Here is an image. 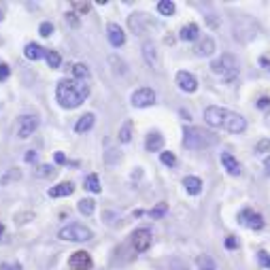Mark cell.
Returning <instances> with one entry per match:
<instances>
[{
    "instance_id": "ba28073f",
    "label": "cell",
    "mask_w": 270,
    "mask_h": 270,
    "mask_svg": "<svg viewBox=\"0 0 270 270\" xmlns=\"http://www.w3.org/2000/svg\"><path fill=\"white\" fill-rule=\"evenodd\" d=\"M239 224L245 225V228H249V230H262L264 228V217L260 213H255V210H251V209H242L240 215H239Z\"/></svg>"
},
{
    "instance_id": "7c38bea8",
    "label": "cell",
    "mask_w": 270,
    "mask_h": 270,
    "mask_svg": "<svg viewBox=\"0 0 270 270\" xmlns=\"http://www.w3.org/2000/svg\"><path fill=\"white\" fill-rule=\"evenodd\" d=\"M225 130L232 132V134H240V132H245V128H247V120L242 115H239V113H232L228 111V117H225Z\"/></svg>"
},
{
    "instance_id": "9a60e30c",
    "label": "cell",
    "mask_w": 270,
    "mask_h": 270,
    "mask_svg": "<svg viewBox=\"0 0 270 270\" xmlns=\"http://www.w3.org/2000/svg\"><path fill=\"white\" fill-rule=\"evenodd\" d=\"M145 149L147 151H151V153H153V151H162L164 149V136H162L160 132H149L147 134V138H145Z\"/></svg>"
},
{
    "instance_id": "603a6c76",
    "label": "cell",
    "mask_w": 270,
    "mask_h": 270,
    "mask_svg": "<svg viewBox=\"0 0 270 270\" xmlns=\"http://www.w3.org/2000/svg\"><path fill=\"white\" fill-rule=\"evenodd\" d=\"M73 77L77 81H88L90 79V68L81 62H75L73 64Z\"/></svg>"
},
{
    "instance_id": "d4e9b609",
    "label": "cell",
    "mask_w": 270,
    "mask_h": 270,
    "mask_svg": "<svg viewBox=\"0 0 270 270\" xmlns=\"http://www.w3.org/2000/svg\"><path fill=\"white\" fill-rule=\"evenodd\" d=\"M24 53H26V58H28V60H39V58L43 56V49H41V45H36V43H28V45H26V49H24Z\"/></svg>"
},
{
    "instance_id": "8992f818",
    "label": "cell",
    "mask_w": 270,
    "mask_h": 270,
    "mask_svg": "<svg viewBox=\"0 0 270 270\" xmlns=\"http://www.w3.org/2000/svg\"><path fill=\"white\" fill-rule=\"evenodd\" d=\"M225 117H228V109H221V106H215V105L204 109V121H207L210 128H224Z\"/></svg>"
},
{
    "instance_id": "f35d334b",
    "label": "cell",
    "mask_w": 270,
    "mask_h": 270,
    "mask_svg": "<svg viewBox=\"0 0 270 270\" xmlns=\"http://www.w3.org/2000/svg\"><path fill=\"white\" fill-rule=\"evenodd\" d=\"M11 75V68L7 66V64H0V81H7Z\"/></svg>"
},
{
    "instance_id": "4fadbf2b",
    "label": "cell",
    "mask_w": 270,
    "mask_h": 270,
    "mask_svg": "<svg viewBox=\"0 0 270 270\" xmlns=\"http://www.w3.org/2000/svg\"><path fill=\"white\" fill-rule=\"evenodd\" d=\"M106 36H109V43L113 47H121L123 43H126V34H123V30L117 24H113V21L106 26Z\"/></svg>"
},
{
    "instance_id": "5bb4252c",
    "label": "cell",
    "mask_w": 270,
    "mask_h": 270,
    "mask_svg": "<svg viewBox=\"0 0 270 270\" xmlns=\"http://www.w3.org/2000/svg\"><path fill=\"white\" fill-rule=\"evenodd\" d=\"M143 58H145V62H147L149 66H153V68H158V66H160V53H158V47H155L151 41H147V43L143 45Z\"/></svg>"
},
{
    "instance_id": "7bdbcfd3",
    "label": "cell",
    "mask_w": 270,
    "mask_h": 270,
    "mask_svg": "<svg viewBox=\"0 0 270 270\" xmlns=\"http://www.w3.org/2000/svg\"><path fill=\"white\" fill-rule=\"evenodd\" d=\"M53 160H56V164H66V155L60 153V151H58V153L53 155Z\"/></svg>"
},
{
    "instance_id": "7dc6e473",
    "label": "cell",
    "mask_w": 270,
    "mask_h": 270,
    "mask_svg": "<svg viewBox=\"0 0 270 270\" xmlns=\"http://www.w3.org/2000/svg\"><path fill=\"white\" fill-rule=\"evenodd\" d=\"M4 19V13H2V11H0V21H2Z\"/></svg>"
},
{
    "instance_id": "ee69618b",
    "label": "cell",
    "mask_w": 270,
    "mask_h": 270,
    "mask_svg": "<svg viewBox=\"0 0 270 270\" xmlns=\"http://www.w3.org/2000/svg\"><path fill=\"white\" fill-rule=\"evenodd\" d=\"M0 270H21V268H19V264H2Z\"/></svg>"
},
{
    "instance_id": "e575fe53",
    "label": "cell",
    "mask_w": 270,
    "mask_h": 270,
    "mask_svg": "<svg viewBox=\"0 0 270 270\" xmlns=\"http://www.w3.org/2000/svg\"><path fill=\"white\" fill-rule=\"evenodd\" d=\"M70 7H73V9H77V11H79V15H85V13H90L91 4H90V2H73Z\"/></svg>"
},
{
    "instance_id": "b9f144b4",
    "label": "cell",
    "mask_w": 270,
    "mask_h": 270,
    "mask_svg": "<svg viewBox=\"0 0 270 270\" xmlns=\"http://www.w3.org/2000/svg\"><path fill=\"white\" fill-rule=\"evenodd\" d=\"M66 17H68V21H70V26H73V28H77L79 21H77V17H75V11H68Z\"/></svg>"
},
{
    "instance_id": "484cf974",
    "label": "cell",
    "mask_w": 270,
    "mask_h": 270,
    "mask_svg": "<svg viewBox=\"0 0 270 270\" xmlns=\"http://www.w3.org/2000/svg\"><path fill=\"white\" fill-rule=\"evenodd\" d=\"M85 187L91 192V194H100V179H98V175H88V179H85Z\"/></svg>"
},
{
    "instance_id": "4316f807",
    "label": "cell",
    "mask_w": 270,
    "mask_h": 270,
    "mask_svg": "<svg viewBox=\"0 0 270 270\" xmlns=\"http://www.w3.org/2000/svg\"><path fill=\"white\" fill-rule=\"evenodd\" d=\"M158 11L162 15H166V17H170V15H175V2H172V0H160Z\"/></svg>"
},
{
    "instance_id": "74e56055",
    "label": "cell",
    "mask_w": 270,
    "mask_h": 270,
    "mask_svg": "<svg viewBox=\"0 0 270 270\" xmlns=\"http://www.w3.org/2000/svg\"><path fill=\"white\" fill-rule=\"evenodd\" d=\"M257 109H262V111L270 109V98H268V96H262V98L257 100Z\"/></svg>"
},
{
    "instance_id": "60d3db41",
    "label": "cell",
    "mask_w": 270,
    "mask_h": 270,
    "mask_svg": "<svg viewBox=\"0 0 270 270\" xmlns=\"http://www.w3.org/2000/svg\"><path fill=\"white\" fill-rule=\"evenodd\" d=\"M24 160L28 162V164H30V162H36V160H39V153H36V151H28V153L24 155Z\"/></svg>"
},
{
    "instance_id": "8fae6325",
    "label": "cell",
    "mask_w": 270,
    "mask_h": 270,
    "mask_svg": "<svg viewBox=\"0 0 270 270\" xmlns=\"http://www.w3.org/2000/svg\"><path fill=\"white\" fill-rule=\"evenodd\" d=\"M68 266L75 268V270H91L94 262H91L88 251H75L73 255H70V260H68Z\"/></svg>"
},
{
    "instance_id": "bcb514c9",
    "label": "cell",
    "mask_w": 270,
    "mask_h": 270,
    "mask_svg": "<svg viewBox=\"0 0 270 270\" xmlns=\"http://www.w3.org/2000/svg\"><path fill=\"white\" fill-rule=\"evenodd\" d=\"M2 234H4V225L0 224V236H2Z\"/></svg>"
},
{
    "instance_id": "c3c4849f",
    "label": "cell",
    "mask_w": 270,
    "mask_h": 270,
    "mask_svg": "<svg viewBox=\"0 0 270 270\" xmlns=\"http://www.w3.org/2000/svg\"><path fill=\"white\" fill-rule=\"evenodd\" d=\"M200 270H215V268H200Z\"/></svg>"
},
{
    "instance_id": "e0dca14e",
    "label": "cell",
    "mask_w": 270,
    "mask_h": 270,
    "mask_svg": "<svg viewBox=\"0 0 270 270\" xmlns=\"http://www.w3.org/2000/svg\"><path fill=\"white\" fill-rule=\"evenodd\" d=\"M94 123H96V115H94V113H85V115L81 117L77 123H75V132H77V134L88 132V130L94 128Z\"/></svg>"
},
{
    "instance_id": "6da1fadb",
    "label": "cell",
    "mask_w": 270,
    "mask_h": 270,
    "mask_svg": "<svg viewBox=\"0 0 270 270\" xmlns=\"http://www.w3.org/2000/svg\"><path fill=\"white\" fill-rule=\"evenodd\" d=\"M90 96V88L83 81H60L56 88L58 105L64 109H77Z\"/></svg>"
},
{
    "instance_id": "d590c367",
    "label": "cell",
    "mask_w": 270,
    "mask_h": 270,
    "mask_svg": "<svg viewBox=\"0 0 270 270\" xmlns=\"http://www.w3.org/2000/svg\"><path fill=\"white\" fill-rule=\"evenodd\" d=\"M255 151L257 153H268L270 151V138H262L260 143L255 145Z\"/></svg>"
},
{
    "instance_id": "ac0fdd59",
    "label": "cell",
    "mask_w": 270,
    "mask_h": 270,
    "mask_svg": "<svg viewBox=\"0 0 270 270\" xmlns=\"http://www.w3.org/2000/svg\"><path fill=\"white\" fill-rule=\"evenodd\" d=\"M183 185H185V190L190 196H198V194L202 192V179H198V177H194V175L185 177V179H183Z\"/></svg>"
},
{
    "instance_id": "277c9868",
    "label": "cell",
    "mask_w": 270,
    "mask_h": 270,
    "mask_svg": "<svg viewBox=\"0 0 270 270\" xmlns=\"http://www.w3.org/2000/svg\"><path fill=\"white\" fill-rule=\"evenodd\" d=\"M39 128V117L36 115H19L17 121H15V134L19 138H28L36 132Z\"/></svg>"
},
{
    "instance_id": "52a82bcc",
    "label": "cell",
    "mask_w": 270,
    "mask_h": 270,
    "mask_svg": "<svg viewBox=\"0 0 270 270\" xmlns=\"http://www.w3.org/2000/svg\"><path fill=\"white\" fill-rule=\"evenodd\" d=\"M130 102L134 109H147L155 102V91L151 88H140L130 96Z\"/></svg>"
},
{
    "instance_id": "9c48e42d",
    "label": "cell",
    "mask_w": 270,
    "mask_h": 270,
    "mask_svg": "<svg viewBox=\"0 0 270 270\" xmlns=\"http://www.w3.org/2000/svg\"><path fill=\"white\" fill-rule=\"evenodd\" d=\"M151 240H153V236H151V230H147V228H138L132 234V245H134V249H136L138 253L147 251L151 247Z\"/></svg>"
},
{
    "instance_id": "30bf717a",
    "label": "cell",
    "mask_w": 270,
    "mask_h": 270,
    "mask_svg": "<svg viewBox=\"0 0 270 270\" xmlns=\"http://www.w3.org/2000/svg\"><path fill=\"white\" fill-rule=\"evenodd\" d=\"M175 81H177V85H179V90H183L185 94H192V91L198 90L196 77H194L192 73H187V70H179V73H177V77H175Z\"/></svg>"
},
{
    "instance_id": "7a4b0ae2",
    "label": "cell",
    "mask_w": 270,
    "mask_h": 270,
    "mask_svg": "<svg viewBox=\"0 0 270 270\" xmlns=\"http://www.w3.org/2000/svg\"><path fill=\"white\" fill-rule=\"evenodd\" d=\"M210 70L215 75H219L224 81H234L239 77V62H236V58L232 53H224L217 60L210 62Z\"/></svg>"
},
{
    "instance_id": "836d02e7",
    "label": "cell",
    "mask_w": 270,
    "mask_h": 270,
    "mask_svg": "<svg viewBox=\"0 0 270 270\" xmlns=\"http://www.w3.org/2000/svg\"><path fill=\"white\" fill-rule=\"evenodd\" d=\"M39 34L45 36V39H47V36H51L53 34V24H49V21H43V24L39 26Z\"/></svg>"
},
{
    "instance_id": "44dd1931",
    "label": "cell",
    "mask_w": 270,
    "mask_h": 270,
    "mask_svg": "<svg viewBox=\"0 0 270 270\" xmlns=\"http://www.w3.org/2000/svg\"><path fill=\"white\" fill-rule=\"evenodd\" d=\"M198 34H200V28H198V24H187V26H183V28H181L179 39L181 41H196Z\"/></svg>"
},
{
    "instance_id": "3957f363",
    "label": "cell",
    "mask_w": 270,
    "mask_h": 270,
    "mask_svg": "<svg viewBox=\"0 0 270 270\" xmlns=\"http://www.w3.org/2000/svg\"><path fill=\"white\" fill-rule=\"evenodd\" d=\"M94 236V232L90 228H85L83 224H68L58 232V239L60 240H68V242H85Z\"/></svg>"
},
{
    "instance_id": "f6af8a7d",
    "label": "cell",
    "mask_w": 270,
    "mask_h": 270,
    "mask_svg": "<svg viewBox=\"0 0 270 270\" xmlns=\"http://www.w3.org/2000/svg\"><path fill=\"white\" fill-rule=\"evenodd\" d=\"M264 170H266L268 175H270V155H268L266 160H264Z\"/></svg>"
},
{
    "instance_id": "1f68e13d",
    "label": "cell",
    "mask_w": 270,
    "mask_h": 270,
    "mask_svg": "<svg viewBox=\"0 0 270 270\" xmlns=\"http://www.w3.org/2000/svg\"><path fill=\"white\" fill-rule=\"evenodd\" d=\"M34 172H36V177H53L56 175V168L49 166V164H39Z\"/></svg>"
},
{
    "instance_id": "2e32d148",
    "label": "cell",
    "mask_w": 270,
    "mask_h": 270,
    "mask_svg": "<svg viewBox=\"0 0 270 270\" xmlns=\"http://www.w3.org/2000/svg\"><path fill=\"white\" fill-rule=\"evenodd\" d=\"M221 164H224V168H225L228 175H232V177H239L240 175V164L236 162L234 155L224 153V155H221Z\"/></svg>"
},
{
    "instance_id": "d6986e66",
    "label": "cell",
    "mask_w": 270,
    "mask_h": 270,
    "mask_svg": "<svg viewBox=\"0 0 270 270\" xmlns=\"http://www.w3.org/2000/svg\"><path fill=\"white\" fill-rule=\"evenodd\" d=\"M145 19H147V15H143V13L130 15L128 26H130V30L134 32V34H143V32H145Z\"/></svg>"
},
{
    "instance_id": "4dcf8cb0",
    "label": "cell",
    "mask_w": 270,
    "mask_h": 270,
    "mask_svg": "<svg viewBox=\"0 0 270 270\" xmlns=\"http://www.w3.org/2000/svg\"><path fill=\"white\" fill-rule=\"evenodd\" d=\"M130 138H132V121H126L120 130V140L121 143H130Z\"/></svg>"
},
{
    "instance_id": "7402d4cb",
    "label": "cell",
    "mask_w": 270,
    "mask_h": 270,
    "mask_svg": "<svg viewBox=\"0 0 270 270\" xmlns=\"http://www.w3.org/2000/svg\"><path fill=\"white\" fill-rule=\"evenodd\" d=\"M213 51H215V41L210 39V36H204V39L198 43V47H196L198 56H210Z\"/></svg>"
},
{
    "instance_id": "d6a6232c",
    "label": "cell",
    "mask_w": 270,
    "mask_h": 270,
    "mask_svg": "<svg viewBox=\"0 0 270 270\" xmlns=\"http://www.w3.org/2000/svg\"><path fill=\"white\" fill-rule=\"evenodd\" d=\"M160 160H162V164H166V166H175V164H177L175 153H170V151H162Z\"/></svg>"
},
{
    "instance_id": "8d00e7d4",
    "label": "cell",
    "mask_w": 270,
    "mask_h": 270,
    "mask_svg": "<svg viewBox=\"0 0 270 270\" xmlns=\"http://www.w3.org/2000/svg\"><path fill=\"white\" fill-rule=\"evenodd\" d=\"M257 260H260V264H262L264 268H270V255H268L266 251H260V253H257Z\"/></svg>"
},
{
    "instance_id": "f1b7e54d",
    "label": "cell",
    "mask_w": 270,
    "mask_h": 270,
    "mask_svg": "<svg viewBox=\"0 0 270 270\" xmlns=\"http://www.w3.org/2000/svg\"><path fill=\"white\" fill-rule=\"evenodd\" d=\"M45 60H47V64H49L51 68H60L62 56H60L58 51H47V53H45Z\"/></svg>"
},
{
    "instance_id": "5b68a950",
    "label": "cell",
    "mask_w": 270,
    "mask_h": 270,
    "mask_svg": "<svg viewBox=\"0 0 270 270\" xmlns=\"http://www.w3.org/2000/svg\"><path fill=\"white\" fill-rule=\"evenodd\" d=\"M210 140L213 138H204L202 130H198V128H185L183 130V143H185L187 149H202Z\"/></svg>"
},
{
    "instance_id": "cb8c5ba5",
    "label": "cell",
    "mask_w": 270,
    "mask_h": 270,
    "mask_svg": "<svg viewBox=\"0 0 270 270\" xmlns=\"http://www.w3.org/2000/svg\"><path fill=\"white\" fill-rule=\"evenodd\" d=\"M79 213H83L85 217H90V215H94L96 210V202L91 200V198H83V200H79Z\"/></svg>"
},
{
    "instance_id": "83f0119b",
    "label": "cell",
    "mask_w": 270,
    "mask_h": 270,
    "mask_svg": "<svg viewBox=\"0 0 270 270\" xmlns=\"http://www.w3.org/2000/svg\"><path fill=\"white\" fill-rule=\"evenodd\" d=\"M166 213H168V204H166V202H160V204H155V207L149 210V217H153V219H162Z\"/></svg>"
},
{
    "instance_id": "ffe728a7",
    "label": "cell",
    "mask_w": 270,
    "mask_h": 270,
    "mask_svg": "<svg viewBox=\"0 0 270 270\" xmlns=\"http://www.w3.org/2000/svg\"><path fill=\"white\" fill-rule=\"evenodd\" d=\"M75 192V185L73 183H58V185H53L49 190V196L51 198H62V196H70V194Z\"/></svg>"
},
{
    "instance_id": "f546056e",
    "label": "cell",
    "mask_w": 270,
    "mask_h": 270,
    "mask_svg": "<svg viewBox=\"0 0 270 270\" xmlns=\"http://www.w3.org/2000/svg\"><path fill=\"white\" fill-rule=\"evenodd\" d=\"M19 179H21V170L19 168H11L7 175L0 179V183H2V185H9L11 181H19Z\"/></svg>"
},
{
    "instance_id": "ab89813d",
    "label": "cell",
    "mask_w": 270,
    "mask_h": 270,
    "mask_svg": "<svg viewBox=\"0 0 270 270\" xmlns=\"http://www.w3.org/2000/svg\"><path fill=\"white\" fill-rule=\"evenodd\" d=\"M225 247H228V249H236V247H239V239H234V236L225 239Z\"/></svg>"
}]
</instances>
